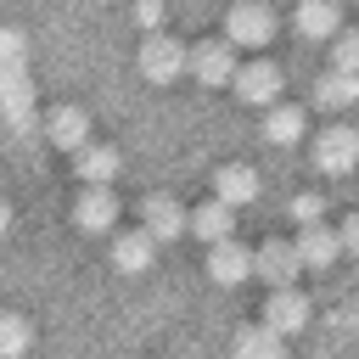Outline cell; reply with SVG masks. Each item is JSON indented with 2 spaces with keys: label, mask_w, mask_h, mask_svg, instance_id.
<instances>
[{
  "label": "cell",
  "mask_w": 359,
  "mask_h": 359,
  "mask_svg": "<svg viewBox=\"0 0 359 359\" xmlns=\"http://www.w3.org/2000/svg\"><path fill=\"white\" fill-rule=\"evenodd\" d=\"M314 168L320 174H353L359 168V129L348 123H331L314 135Z\"/></svg>",
  "instance_id": "cell-1"
},
{
  "label": "cell",
  "mask_w": 359,
  "mask_h": 359,
  "mask_svg": "<svg viewBox=\"0 0 359 359\" xmlns=\"http://www.w3.org/2000/svg\"><path fill=\"white\" fill-rule=\"evenodd\" d=\"M140 73H146L151 84H174L180 73H191V50H185L180 39H168V34H151V39L140 45Z\"/></svg>",
  "instance_id": "cell-2"
},
{
  "label": "cell",
  "mask_w": 359,
  "mask_h": 359,
  "mask_svg": "<svg viewBox=\"0 0 359 359\" xmlns=\"http://www.w3.org/2000/svg\"><path fill=\"white\" fill-rule=\"evenodd\" d=\"M236 45L230 39H196L191 45V73L208 84V90H224V84H236Z\"/></svg>",
  "instance_id": "cell-3"
},
{
  "label": "cell",
  "mask_w": 359,
  "mask_h": 359,
  "mask_svg": "<svg viewBox=\"0 0 359 359\" xmlns=\"http://www.w3.org/2000/svg\"><path fill=\"white\" fill-rule=\"evenodd\" d=\"M140 230H146L151 241H174L180 230H191V213H185L168 191H151V196L140 202Z\"/></svg>",
  "instance_id": "cell-4"
},
{
  "label": "cell",
  "mask_w": 359,
  "mask_h": 359,
  "mask_svg": "<svg viewBox=\"0 0 359 359\" xmlns=\"http://www.w3.org/2000/svg\"><path fill=\"white\" fill-rule=\"evenodd\" d=\"M224 39L230 45H269L275 39V11L269 6H230V17H224Z\"/></svg>",
  "instance_id": "cell-5"
},
{
  "label": "cell",
  "mask_w": 359,
  "mask_h": 359,
  "mask_svg": "<svg viewBox=\"0 0 359 359\" xmlns=\"http://www.w3.org/2000/svg\"><path fill=\"white\" fill-rule=\"evenodd\" d=\"M236 95L269 112V107H275V95H280V67H275L269 56H258V62H241V67H236Z\"/></svg>",
  "instance_id": "cell-6"
},
{
  "label": "cell",
  "mask_w": 359,
  "mask_h": 359,
  "mask_svg": "<svg viewBox=\"0 0 359 359\" xmlns=\"http://www.w3.org/2000/svg\"><path fill=\"white\" fill-rule=\"evenodd\" d=\"M252 269H258L275 292H286V286H297L303 258H297V247H292V241H264V247L252 252Z\"/></svg>",
  "instance_id": "cell-7"
},
{
  "label": "cell",
  "mask_w": 359,
  "mask_h": 359,
  "mask_svg": "<svg viewBox=\"0 0 359 359\" xmlns=\"http://www.w3.org/2000/svg\"><path fill=\"white\" fill-rule=\"evenodd\" d=\"M309 297L297 292V286H286V292H269V303H264V320L258 325H269L275 337H292V331H303L309 325Z\"/></svg>",
  "instance_id": "cell-8"
},
{
  "label": "cell",
  "mask_w": 359,
  "mask_h": 359,
  "mask_svg": "<svg viewBox=\"0 0 359 359\" xmlns=\"http://www.w3.org/2000/svg\"><path fill=\"white\" fill-rule=\"evenodd\" d=\"M45 135H50V146H62V151L79 157V151L90 146V112H84V107H50Z\"/></svg>",
  "instance_id": "cell-9"
},
{
  "label": "cell",
  "mask_w": 359,
  "mask_h": 359,
  "mask_svg": "<svg viewBox=\"0 0 359 359\" xmlns=\"http://www.w3.org/2000/svg\"><path fill=\"white\" fill-rule=\"evenodd\" d=\"M73 224H79L84 236H101V230H112V224H118V196H112L107 185L84 191V196H79V208H73Z\"/></svg>",
  "instance_id": "cell-10"
},
{
  "label": "cell",
  "mask_w": 359,
  "mask_h": 359,
  "mask_svg": "<svg viewBox=\"0 0 359 359\" xmlns=\"http://www.w3.org/2000/svg\"><path fill=\"white\" fill-rule=\"evenodd\" d=\"M292 247H297L303 269H325V264H337V252H342V236H337L331 224H303Z\"/></svg>",
  "instance_id": "cell-11"
},
{
  "label": "cell",
  "mask_w": 359,
  "mask_h": 359,
  "mask_svg": "<svg viewBox=\"0 0 359 359\" xmlns=\"http://www.w3.org/2000/svg\"><path fill=\"white\" fill-rule=\"evenodd\" d=\"M252 196H258V174H252L247 163H224V168L213 174V202L241 208V202H252Z\"/></svg>",
  "instance_id": "cell-12"
},
{
  "label": "cell",
  "mask_w": 359,
  "mask_h": 359,
  "mask_svg": "<svg viewBox=\"0 0 359 359\" xmlns=\"http://www.w3.org/2000/svg\"><path fill=\"white\" fill-rule=\"evenodd\" d=\"M208 275H213L219 286H236V280L252 275V252H247L241 241H219V247L208 252Z\"/></svg>",
  "instance_id": "cell-13"
},
{
  "label": "cell",
  "mask_w": 359,
  "mask_h": 359,
  "mask_svg": "<svg viewBox=\"0 0 359 359\" xmlns=\"http://www.w3.org/2000/svg\"><path fill=\"white\" fill-rule=\"evenodd\" d=\"M191 230H196L208 247H219V241H236V208H224V202H202V208L191 213Z\"/></svg>",
  "instance_id": "cell-14"
},
{
  "label": "cell",
  "mask_w": 359,
  "mask_h": 359,
  "mask_svg": "<svg viewBox=\"0 0 359 359\" xmlns=\"http://www.w3.org/2000/svg\"><path fill=\"white\" fill-rule=\"evenodd\" d=\"M151 252H157V241L135 224V230H123L118 241H112V264L123 269V275H140V269H151Z\"/></svg>",
  "instance_id": "cell-15"
},
{
  "label": "cell",
  "mask_w": 359,
  "mask_h": 359,
  "mask_svg": "<svg viewBox=\"0 0 359 359\" xmlns=\"http://www.w3.org/2000/svg\"><path fill=\"white\" fill-rule=\"evenodd\" d=\"M297 34L331 39V34H342V11H337L331 0H303V6H297Z\"/></svg>",
  "instance_id": "cell-16"
},
{
  "label": "cell",
  "mask_w": 359,
  "mask_h": 359,
  "mask_svg": "<svg viewBox=\"0 0 359 359\" xmlns=\"http://www.w3.org/2000/svg\"><path fill=\"white\" fill-rule=\"evenodd\" d=\"M73 168H79V180H84V191H95V185H107L112 174H118V151L112 146H84L79 157H73Z\"/></svg>",
  "instance_id": "cell-17"
},
{
  "label": "cell",
  "mask_w": 359,
  "mask_h": 359,
  "mask_svg": "<svg viewBox=\"0 0 359 359\" xmlns=\"http://www.w3.org/2000/svg\"><path fill=\"white\" fill-rule=\"evenodd\" d=\"M236 359H286V337H275L269 325H247L236 337Z\"/></svg>",
  "instance_id": "cell-18"
},
{
  "label": "cell",
  "mask_w": 359,
  "mask_h": 359,
  "mask_svg": "<svg viewBox=\"0 0 359 359\" xmlns=\"http://www.w3.org/2000/svg\"><path fill=\"white\" fill-rule=\"evenodd\" d=\"M353 101H359V79L353 73H325L314 84V107H331L337 112V107H353Z\"/></svg>",
  "instance_id": "cell-19"
},
{
  "label": "cell",
  "mask_w": 359,
  "mask_h": 359,
  "mask_svg": "<svg viewBox=\"0 0 359 359\" xmlns=\"http://www.w3.org/2000/svg\"><path fill=\"white\" fill-rule=\"evenodd\" d=\"M264 135H269L275 146H292V140L303 135V107H280V101H275V107L264 112Z\"/></svg>",
  "instance_id": "cell-20"
},
{
  "label": "cell",
  "mask_w": 359,
  "mask_h": 359,
  "mask_svg": "<svg viewBox=\"0 0 359 359\" xmlns=\"http://www.w3.org/2000/svg\"><path fill=\"white\" fill-rule=\"evenodd\" d=\"M34 342V325L22 314H0V359H22Z\"/></svg>",
  "instance_id": "cell-21"
},
{
  "label": "cell",
  "mask_w": 359,
  "mask_h": 359,
  "mask_svg": "<svg viewBox=\"0 0 359 359\" xmlns=\"http://www.w3.org/2000/svg\"><path fill=\"white\" fill-rule=\"evenodd\" d=\"M331 62H337L331 73H353V79H359V28H342V34H337Z\"/></svg>",
  "instance_id": "cell-22"
},
{
  "label": "cell",
  "mask_w": 359,
  "mask_h": 359,
  "mask_svg": "<svg viewBox=\"0 0 359 359\" xmlns=\"http://www.w3.org/2000/svg\"><path fill=\"white\" fill-rule=\"evenodd\" d=\"M292 213H297L303 224H320V213H325V196H320V191H303V196L292 202Z\"/></svg>",
  "instance_id": "cell-23"
},
{
  "label": "cell",
  "mask_w": 359,
  "mask_h": 359,
  "mask_svg": "<svg viewBox=\"0 0 359 359\" xmlns=\"http://www.w3.org/2000/svg\"><path fill=\"white\" fill-rule=\"evenodd\" d=\"M337 236H342V252H353V258H359V213H348Z\"/></svg>",
  "instance_id": "cell-24"
},
{
  "label": "cell",
  "mask_w": 359,
  "mask_h": 359,
  "mask_svg": "<svg viewBox=\"0 0 359 359\" xmlns=\"http://www.w3.org/2000/svg\"><path fill=\"white\" fill-rule=\"evenodd\" d=\"M163 17H168V11H163L157 0H146V6H135V22H140V28H157Z\"/></svg>",
  "instance_id": "cell-25"
},
{
  "label": "cell",
  "mask_w": 359,
  "mask_h": 359,
  "mask_svg": "<svg viewBox=\"0 0 359 359\" xmlns=\"http://www.w3.org/2000/svg\"><path fill=\"white\" fill-rule=\"evenodd\" d=\"M6 224H11V202L0 196V236H6Z\"/></svg>",
  "instance_id": "cell-26"
}]
</instances>
